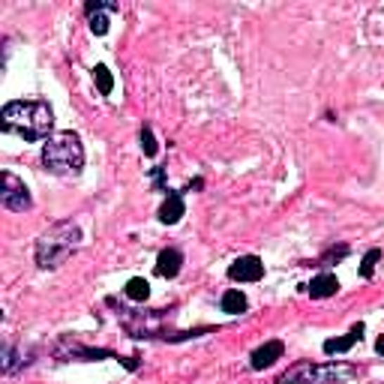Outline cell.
Here are the masks:
<instances>
[{
	"instance_id": "obj_1",
	"label": "cell",
	"mask_w": 384,
	"mask_h": 384,
	"mask_svg": "<svg viewBox=\"0 0 384 384\" xmlns=\"http://www.w3.org/2000/svg\"><path fill=\"white\" fill-rule=\"evenodd\" d=\"M0 127L25 141H49L54 135V111L42 99H15L0 111Z\"/></svg>"
},
{
	"instance_id": "obj_2",
	"label": "cell",
	"mask_w": 384,
	"mask_h": 384,
	"mask_svg": "<svg viewBox=\"0 0 384 384\" xmlns=\"http://www.w3.org/2000/svg\"><path fill=\"white\" fill-rule=\"evenodd\" d=\"M78 241H82V229L75 222L63 219V222H54L51 229H45L37 237V264L42 270H58L60 264L70 262V255L78 250Z\"/></svg>"
},
{
	"instance_id": "obj_3",
	"label": "cell",
	"mask_w": 384,
	"mask_h": 384,
	"mask_svg": "<svg viewBox=\"0 0 384 384\" xmlns=\"http://www.w3.org/2000/svg\"><path fill=\"white\" fill-rule=\"evenodd\" d=\"M42 165L58 177H75L84 168V144L78 132H54L49 141L42 144Z\"/></svg>"
},
{
	"instance_id": "obj_4",
	"label": "cell",
	"mask_w": 384,
	"mask_h": 384,
	"mask_svg": "<svg viewBox=\"0 0 384 384\" xmlns=\"http://www.w3.org/2000/svg\"><path fill=\"white\" fill-rule=\"evenodd\" d=\"M357 376L354 364H312V360H300L291 369H286L274 384H345Z\"/></svg>"
},
{
	"instance_id": "obj_5",
	"label": "cell",
	"mask_w": 384,
	"mask_h": 384,
	"mask_svg": "<svg viewBox=\"0 0 384 384\" xmlns=\"http://www.w3.org/2000/svg\"><path fill=\"white\" fill-rule=\"evenodd\" d=\"M4 184H0V205L13 213H25L33 207V198H30V189L25 186V180L15 177L13 172H4Z\"/></svg>"
},
{
	"instance_id": "obj_6",
	"label": "cell",
	"mask_w": 384,
	"mask_h": 384,
	"mask_svg": "<svg viewBox=\"0 0 384 384\" xmlns=\"http://www.w3.org/2000/svg\"><path fill=\"white\" fill-rule=\"evenodd\" d=\"M54 354L63 357V360H105V357H117L111 348H87L82 343L70 340V336H63V340L58 343Z\"/></svg>"
},
{
	"instance_id": "obj_7",
	"label": "cell",
	"mask_w": 384,
	"mask_h": 384,
	"mask_svg": "<svg viewBox=\"0 0 384 384\" xmlns=\"http://www.w3.org/2000/svg\"><path fill=\"white\" fill-rule=\"evenodd\" d=\"M262 276H264V264L258 255H241L229 267V279L234 282H258Z\"/></svg>"
},
{
	"instance_id": "obj_8",
	"label": "cell",
	"mask_w": 384,
	"mask_h": 384,
	"mask_svg": "<svg viewBox=\"0 0 384 384\" xmlns=\"http://www.w3.org/2000/svg\"><path fill=\"white\" fill-rule=\"evenodd\" d=\"M282 354H286V343L282 340H267L264 345H258L255 352L250 354V366L255 372H262V369H270L276 364V360H282Z\"/></svg>"
},
{
	"instance_id": "obj_9",
	"label": "cell",
	"mask_w": 384,
	"mask_h": 384,
	"mask_svg": "<svg viewBox=\"0 0 384 384\" xmlns=\"http://www.w3.org/2000/svg\"><path fill=\"white\" fill-rule=\"evenodd\" d=\"M184 213H186V205H184V192H174V189H168V192H165V201H162V207H160V222H162V225H177L180 219H184Z\"/></svg>"
},
{
	"instance_id": "obj_10",
	"label": "cell",
	"mask_w": 384,
	"mask_h": 384,
	"mask_svg": "<svg viewBox=\"0 0 384 384\" xmlns=\"http://www.w3.org/2000/svg\"><path fill=\"white\" fill-rule=\"evenodd\" d=\"M364 321H357L352 331H348L345 336H336V340H327L321 348H324V354H343V352H348V348H354L360 340H364Z\"/></svg>"
},
{
	"instance_id": "obj_11",
	"label": "cell",
	"mask_w": 384,
	"mask_h": 384,
	"mask_svg": "<svg viewBox=\"0 0 384 384\" xmlns=\"http://www.w3.org/2000/svg\"><path fill=\"white\" fill-rule=\"evenodd\" d=\"M180 267H184V252L174 250V246H168V250L156 255V274L162 279H174L180 274Z\"/></svg>"
},
{
	"instance_id": "obj_12",
	"label": "cell",
	"mask_w": 384,
	"mask_h": 384,
	"mask_svg": "<svg viewBox=\"0 0 384 384\" xmlns=\"http://www.w3.org/2000/svg\"><path fill=\"white\" fill-rule=\"evenodd\" d=\"M307 291H309L312 300H327V297H333L336 291H340V279H336L333 274H319L307 286Z\"/></svg>"
},
{
	"instance_id": "obj_13",
	"label": "cell",
	"mask_w": 384,
	"mask_h": 384,
	"mask_svg": "<svg viewBox=\"0 0 384 384\" xmlns=\"http://www.w3.org/2000/svg\"><path fill=\"white\" fill-rule=\"evenodd\" d=\"M246 307H250V300H246V295L241 288H229L222 295V312H229V315H243Z\"/></svg>"
},
{
	"instance_id": "obj_14",
	"label": "cell",
	"mask_w": 384,
	"mask_h": 384,
	"mask_svg": "<svg viewBox=\"0 0 384 384\" xmlns=\"http://www.w3.org/2000/svg\"><path fill=\"white\" fill-rule=\"evenodd\" d=\"M123 291H127V297H129V300L144 303V300L151 297V282L144 279V276H132V279L127 282V288H123Z\"/></svg>"
},
{
	"instance_id": "obj_15",
	"label": "cell",
	"mask_w": 384,
	"mask_h": 384,
	"mask_svg": "<svg viewBox=\"0 0 384 384\" xmlns=\"http://www.w3.org/2000/svg\"><path fill=\"white\" fill-rule=\"evenodd\" d=\"M94 82H96V87H99V94L111 96V90H115V75L108 72V66H103V63L94 66Z\"/></svg>"
},
{
	"instance_id": "obj_16",
	"label": "cell",
	"mask_w": 384,
	"mask_h": 384,
	"mask_svg": "<svg viewBox=\"0 0 384 384\" xmlns=\"http://www.w3.org/2000/svg\"><path fill=\"white\" fill-rule=\"evenodd\" d=\"M378 258H381V250H376V246H372V250H366V255H364V262H360V279H372L376 276V264H378Z\"/></svg>"
},
{
	"instance_id": "obj_17",
	"label": "cell",
	"mask_w": 384,
	"mask_h": 384,
	"mask_svg": "<svg viewBox=\"0 0 384 384\" xmlns=\"http://www.w3.org/2000/svg\"><path fill=\"white\" fill-rule=\"evenodd\" d=\"M25 364H27V360L18 357L15 345H6V348H4V376H13V372H15L18 366H25Z\"/></svg>"
},
{
	"instance_id": "obj_18",
	"label": "cell",
	"mask_w": 384,
	"mask_h": 384,
	"mask_svg": "<svg viewBox=\"0 0 384 384\" xmlns=\"http://www.w3.org/2000/svg\"><path fill=\"white\" fill-rule=\"evenodd\" d=\"M139 139H141V151H144V156H156V153H160V144H156L153 129L148 127V123L141 127V135H139Z\"/></svg>"
},
{
	"instance_id": "obj_19",
	"label": "cell",
	"mask_w": 384,
	"mask_h": 384,
	"mask_svg": "<svg viewBox=\"0 0 384 384\" xmlns=\"http://www.w3.org/2000/svg\"><path fill=\"white\" fill-rule=\"evenodd\" d=\"M352 252L348 250V243H340V246H331V250H327L321 258H319V264H333V262H343V258Z\"/></svg>"
},
{
	"instance_id": "obj_20",
	"label": "cell",
	"mask_w": 384,
	"mask_h": 384,
	"mask_svg": "<svg viewBox=\"0 0 384 384\" xmlns=\"http://www.w3.org/2000/svg\"><path fill=\"white\" fill-rule=\"evenodd\" d=\"M108 15H111V13H96V15H90V30H94L96 37H105V33H108Z\"/></svg>"
},
{
	"instance_id": "obj_21",
	"label": "cell",
	"mask_w": 384,
	"mask_h": 384,
	"mask_svg": "<svg viewBox=\"0 0 384 384\" xmlns=\"http://www.w3.org/2000/svg\"><path fill=\"white\" fill-rule=\"evenodd\" d=\"M117 4H99V0H90V4H84V13L87 15H96V13H117Z\"/></svg>"
},
{
	"instance_id": "obj_22",
	"label": "cell",
	"mask_w": 384,
	"mask_h": 384,
	"mask_svg": "<svg viewBox=\"0 0 384 384\" xmlns=\"http://www.w3.org/2000/svg\"><path fill=\"white\" fill-rule=\"evenodd\" d=\"M153 186L160 189V192H168V186H165V168H162V165L153 168Z\"/></svg>"
},
{
	"instance_id": "obj_23",
	"label": "cell",
	"mask_w": 384,
	"mask_h": 384,
	"mask_svg": "<svg viewBox=\"0 0 384 384\" xmlns=\"http://www.w3.org/2000/svg\"><path fill=\"white\" fill-rule=\"evenodd\" d=\"M376 352H378V354H384V333H381L378 340H376Z\"/></svg>"
}]
</instances>
